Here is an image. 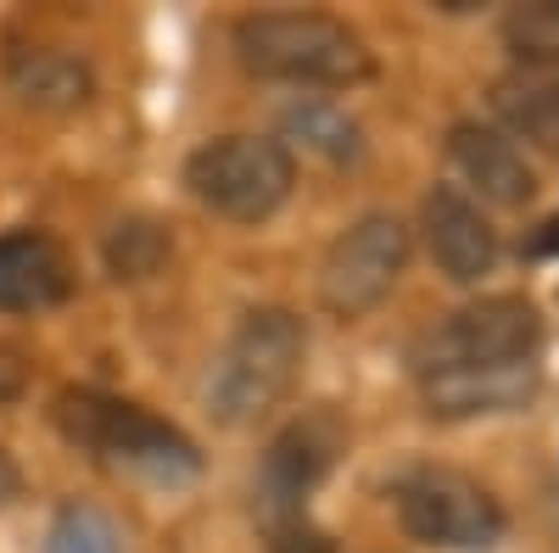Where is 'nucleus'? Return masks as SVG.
<instances>
[{
    "mask_svg": "<svg viewBox=\"0 0 559 553\" xmlns=\"http://www.w3.org/2000/svg\"><path fill=\"white\" fill-rule=\"evenodd\" d=\"M336 447H342V431H336L331 413H308V420L286 425L263 447L258 476H252V515H258L263 537L280 531V526L308 520V497L324 476H331Z\"/></svg>",
    "mask_w": 559,
    "mask_h": 553,
    "instance_id": "obj_8",
    "label": "nucleus"
},
{
    "mask_svg": "<svg viewBox=\"0 0 559 553\" xmlns=\"http://www.w3.org/2000/svg\"><path fill=\"white\" fill-rule=\"evenodd\" d=\"M386 492H392L397 526L414 542L437 548V553H492L503 542V531H509L503 503L464 470L414 465Z\"/></svg>",
    "mask_w": 559,
    "mask_h": 553,
    "instance_id": "obj_6",
    "label": "nucleus"
},
{
    "mask_svg": "<svg viewBox=\"0 0 559 553\" xmlns=\"http://www.w3.org/2000/svg\"><path fill=\"white\" fill-rule=\"evenodd\" d=\"M7 89L34 112H79L96 96V73L68 45H12L7 51Z\"/></svg>",
    "mask_w": 559,
    "mask_h": 553,
    "instance_id": "obj_13",
    "label": "nucleus"
},
{
    "mask_svg": "<svg viewBox=\"0 0 559 553\" xmlns=\"http://www.w3.org/2000/svg\"><path fill=\"white\" fill-rule=\"evenodd\" d=\"M236 57L252 79L297 89H353L376 79V51L358 28L324 12H252L236 23Z\"/></svg>",
    "mask_w": 559,
    "mask_h": 553,
    "instance_id": "obj_2",
    "label": "nucleus"
},
{
    "mask_svg": "<svg viewBox=\"0 0 559 553\" xmlns=\"http://www.w3.org/2000/svg\"><path fill=\"white\" fill-rule=\"evenodd\" d=\"M554 252H559V218L548 213V218L537 224V241L521 247V257H554Z\"/></svg>",
    "mask_w": 559,
    "mask_h": 553,
    "instance_id": "obj_21",
    "label": "nucleus"
},
{
    "mask_svg": "<svg viewBox=\"0 0 559 553\" xmlns=\"http://www.w3.org/2000/svg\"><path fill=\"white\" fill-rule=\"evenodd\" d=\"M45 553H123V531L96 503H62L45 531Z\"/></svg>",
    "mask_w": 559,
    "mask_h": 553,
    "instance_id": "obj_16",
    "label": "nucleus"
},
{
    "mask_svg": "<svg viewBox=\"0 0 559 553\" xmlns=\"http://www.w3.org/2000/svg\"><path fill=\"white\" fill-rule=\"evenodd\" d=\"M23 386H28V381H23V369H17L12 358H0V402H17Z\"/></svg>",
    "mask_w": 559,
    "mask_h": 553,
    "instance_id": "obj_22",
    "label": "nucleus"
},
{
    "mask_svg": "<svg viewBox=\"0 0 559 553\" xmlns=\"http://www.w3.org/2000/svg\"><path fill=\"white\" fill-rule=\"evenodd\" d=\"M308 358V330L292 308H247L207 369V413L218 425H252L292 397Z\"/></svg>",
    "mask_w": 559,
    "mask_h": 553,
    "instance_id": "obj_3",
    "label": "nucleus"
},
{
    "mask_svg": "<svg viewBox=\"0 0 559 553\" xmlns=\"http://www.w3.org/2000/svg\"><path fill=\"white\" fill-rule=\"evenodd\" d=\"M23 497V470H17V458L0 447V509H7V503H17Z\"/></svg>",
    "mask_w": 559,
    "mask_h": 553,
    "instance_id": "obj_20",
    "label": "nucleus"
},
{
    "mask_svg": "<svg viewBox=\"0 0 559 553\" xmlns=\"http://www.w3.org/2000/svg\"><path fill=\"white\" fill-rule=\"evenodd\" d=\"M73 297V263L45 229H7L0 236V313H39Z\"/></svg>",
    "mask_w": 559,
    "mask_h": 553,
    "instance_id": "obj_12",
    "label": "nucleus"
},
{
    "mask_svg": "<svg viewBox=\"0 0 559 553\" xmlns=\"http://www.w3.org/2000/svg\"><path fill=\"white\" fill-rule=\"evenodd\" d=\"M492 112L509 141L559 152V68H515L492 84Z\"/></svg>",
    "mask_w": 559,
    "mask_h": 553,
    "instance_id": "obj_14",
    "label": "nucleus"
},
{
    "mask_svg": "<svg viewBox=\"0 0 559 553\" xmlns=\"http://www.w3.org/2000/svg\"><path fill=\"white\" fill-rule=\"evenodd\" d=\"M168 229L152 224V218H129L118 224L107 236V268L118 274V280H146V274H157L168 263Z\"/></svg>",
    "mask_w": 559,
    "mask_h": 553,
    "instance_id": "obj_17",
    "label": "nucleus"
},
{
    "mask_svg": "<svg viewBox=\"0 0 559 553\" xmlns=\"http://www.w3.org/2000/svg\"><path fill=\"white\" fill-rule=\"evenodd\" d=\"M448 157L464 173V184H476L498 207H526L537 196V168L526 163V152L481 118H464L448 129Z\"/></svg>",
    "mask_w": 559,
    "mask_h": 553,
    "instance_id": "obj_11",
    "label": "nucleus"
},
{
    "mask_svg": "<svg viewBox=\"0 0 559 553\" xmlns=\"http://www.w3.org/2000/svg\"><path fill=\"white\" fill-rule=\"evenodd\" d=\"M543 392V363H498V369H459V375H426L419 402L431 420H487L515 413Z\"/></svg>",
    "mask_w": 559,
    "mask_h": 553,
    "instance_id": "obj_10",
    "label": "nucleus"
},
{
    "mask_svg": "<svg viewBox=\"0 0 559 553\" xmlns=\"http://www.w3.org/2000/svg\"><path fill=\"white\" fill-rule=\"evenodd\" d=\"M503 39L515 51V68H559V7L554 0L515 7L503 23Z\"/></svg>",
    "mask_w": 559,
    "mask_h": 553,
    "instance_id": "obj_18",
    "label": "nucleus"
},
{
    "mask_svg": "<svg viewBox=\"0 0 559 553\" xmlns=\"http://www.w3.org/2000/svg\"><path fill=\"white\" fill-rule=\"evenodd\" d=\"M51 420L84 458H96L102 470L140 476V481H157V486H179V481L202 476V447L174 420L152 413L146 402H129V397H112V392H96V386H68L51 402Z\"/></svg>",
    "mask_w": 559,
    "mask_h": 553,
    "instance_id": "obj_1",
    "label": "nucleus"
},
{
    "mask_svg": "<svg viewBox=\"0 0 559 553\" xmlns=\"http://www.w3.org/2000/svg\"><path fill=\"white\" fill-rule=\"evenodd\" d=\"M408 268V224L397 213H364L331 241L319 263V302L336 318L376 313Z\"/></svg>",
    "mask_w": 559,
    "mask_h": 553,
    "instance_id": "obj_7",
    "label": "nucleus"
},
{
    "mask_svg": "<svg viewBox=\"0 0 559 553\" xmlns=\"http://www.w3.org/2000/svg\"><path fill=\"white\" fill-rule=\"evenodd\" d=\"M408 363L414 381L459 375V369H498V363H543V308L521 291L481 297L419 336Z\"/></svg>",
    "mask_w": 559,
    "mask_h": 553,
    "instance_id": "obj_5",
    "label": "nucleus"
},
{
    "mask_svg": "<svg viewBox=\"0 0 559 553\" xmlns=\"http://www.w3.org/2000/svg\"><path fill=\"white\" fill-rule=\"evenodd\" d=\"M269 553H336V542H331V531H319L313 520H297V526L269 531Z\"/></svg>",
    "mask_w": 559,
    "mask_h": 553,
    "instance_id": "obj_19",
    "label": "nucleus"
},
{
    "mask_svg": "<svg viewBox=\"0 0 559 553\" xmlns=\"http://www.w3.org/2000/svg\"><path fill=\"white\" fill-rule=\"evenodd\" d=\"M286 134H292L302 152L324 157V163H358V157H364V129H358V118H353L347 107H336V101H319V96L286 107Z\"/></svg>",
    "mask_w": 559,
    "mask_h": 553,
    "instance_id": "obj_15",
    "label": "nucleus"
},
{
    "mask_svg": "<svg viewBox=\"0 0 559 553\" xmlns=\"http://www.w3.org/2000/svg\"><path fill=\"white\" fill-rule=\"evenodd\" d=\"M185 191L213 218L263 224L297 191V157L274 134H218L185 157Z\"/></svg>",
    "mask_w": 559,
    "mask_h": 553,
    "instance_id": "obj_4",
    "label": "nucleus"
},
{
    "mask_svg": "<svg viewBox=\"0 0 559 553\" xmlns=\"http://www.w3.org/2000/svg\"><path fill=\"white\" fill-rule=\"evenodd\" d=\"M419 224H426V247L437 257V268L448 274L453 286H476L498 268L503 247H498V229L481 213L476 196H464L459 184H437L419 207Z\"/></svg>",
    "mask_w": 559,
    "mask_h": 553,
    "instance_id": "obj_9",
    "label": "nucleus"
}]
</instances>
